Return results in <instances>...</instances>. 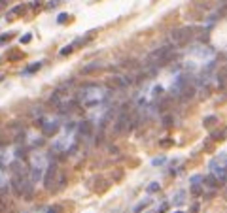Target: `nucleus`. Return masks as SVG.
Here are the masks:
<instances>
[{"mask_svg": "<svg viewBox=\"0 0 227 213\" xmlns=\"http://www.w3.org/2000/svg\"><path fill=\"white\" fill-rule=\"evenodd\" d=\"M193 32H195L193 27H182V29L172 30L170 38H172V42H174L176 45H184V43H188V42L193 38Z\"/></svg>", "mask_w": 227, "mask_h": 213, "instance_id": "nucleus-1", "label": "nucleus"}, {"mask_svg": "<svg viewBox=\"0 0 227 213\" xmlns=\"http://www.w3.org/2000/svg\"><path fill=\"white\" fill-rule=\"evenodd\" d=\"M57 164L53 162V164H49L48 166V170H45V174H44V187L48 189V191H51V189L55 187V177H57Z\"/></svg>", "mask_w": 227, "mask_h": 213, "instance_id": "nucleus-2", "label": "nucleus"}, {"mask_svg": "<svg viewBox=\"0 0 227 213\" xmlns=\"http://www.w3.org/2000/svg\"><path fill=\"white\" fill-rule=\"evenodd\" d=\"M40 128H42L44 138H51V136H55L59 132V121H45Z\"/></svg>", "mask_w": 227, "mask_h": 213, "instance_id": "nucleus-3", "label": "nucleus"}, {"mask_svg": "<svg viewBox=\"0 0 227 213\" xmlns=\"http://www.w3.org/2000/svg\"><path fill=\"white\" fill-rule=\"evenodd\" d=\"M80 108V102L78 100H68V102H61L59 106H57V111L61 113V115H68V113H72L74 109H78Z\"/></svg>", "mask_w": 227, "mask_h": 213, "instance_id": "nucleus-4", "label": "nucleus"}, {"mask_svg": "<svg viewBox=\"0 0 227 213\" xmlns=\"http://www.w3.org/2000/svg\"><path fill=\"white\" fill-rule=\"evenodd\" d=\"M195 92H197V87H195L193 83H188L184 89L180 91L178 96H180V100H182V102H188V100H191V98L195 96Z\"/></svg>", "mask_w": 227, "mask_h": 213, "instance_id": "nucleus-5", "label": "nucleus"}, {"mask_svg": "<svg viewBox=\"0 0 227 213\" xmlns=\"http://www.w3.org/2000/svg\"><path fill=\"white\" fill-rule=\"evenodd\" d=\"M23 185H25V179H23V175H13L12 181H10V187L15 196H21L23 194Z\"/></svg>", "mask_w": 227, "mask_h": 213, "instance_id": "nucleus-6", "label": "nucleus"}, {"mask_svg": "<svg viewBox=\"0 0 227 213\" xmlns=\"http://www.w3.org/2000/svg\"><path fill=\"white\" fill-rule=\"evenodd\" d=\"M78 132L83 136V138H89L93 134V121H81L78 125Z\"/></svg>", "mask_w": 227, "mask_h": 213, "instance_id": "nucleus-7", "label": "nucleus"}, {"mask_svg": "<svg viewBox=\"0 0 227 213\" xmlns=\"http://www.w3.org/2000/svg\"><path fill=\"white\" fill-rule=\"evenodd\" d=\"M106 81H108V87H112V89H125L127 87L125 78H119V76H114V78H110Z\"/></svg>", "mask_w": 227, "mask_h": 213, "instance_id": "nucleus-8", "label": "nucleus"}, {"mask_svg": "<svg viewBox=\"0 0 227 213\" xmlns=\"http://www.w3.org/2000/svg\"><path fill=\"white\" fill-rule=\"evenodd\" d=\"M42 177H44V170H42L40 166H32V168H30V181H32V183H38Z\"/></svg>", "mask_w": 227, "mask_h": 213, "instance_id": "nucleus-9", "label": "nucleus"}, {"mask_svg": "<svg viewBox=\"0 0 227 213\" xmlns=\"http://www.w3.org/2000/svg\"><path fill=\"white\" fill-rule=\"evenodd\" d=\"M227 83V68H221L218 72V89H223Z\"/></svg>", "mask_w": 227, "mask_h": 213, "instance_id": "nucleus-10", "label": "nucleus"}, {"mask_svg": "<svg viewBox=\"0 0 227 213\" xmlns=\"http://www.w3.org/2000/svg\"><path fill=\"white\" fill-rule=\"evenodd\" d=\"M186 202V191H178L174 196H172V204L180 206V204H184Z\"/></svg>", "mask_w": 227, "mask_h": 213, "instance_id": "nucleus-11", "label": "nucleus"}, {"mask_svg": "<svg viewBox=\"0 0 227 213\" xmlns=\"http://www.w3.org/2000/svg\"><path fill=\"white\" fill-rule=\"evenodd\" d=\"M97 68H99V62H91V64H87L85 68H81V76H89L91 72H95Z\"/></svg>", "mask_w": 227, "mask_h": 213, "instance_id": "nucleus-12", "label": "nucleus"}, {"mask_svg": "<svg viewBox=\"0 0 227 213\" xmlns=\"http://www.w3.org/2000/svg\"><path fill=\"white\" fill-rule=\"evenodd\" d=\"M204 183H206L210 189H216V187H218V179H216V174H210V175H206V177H204Z\"/></svg>", "mask_w": 227, "mask_h": 213, "instance_id": "nucleus-13", "label": "nucleus"}, {"mask_svg": "<svg viewBox=\"0 0 227 213\" xmlns=\"http://www.w3.org/2000/svg\"><path fill=\"white\" fill-rule=\"evenodd\" d=\"M25 140H27V134H25V130H19V132L15 134V138H13V144L21 145V144H25Z\"/></svg>", "mask_w": 227, "mask_h": 213, "instance_id": "nucleus-14", "label": "nucleus"}, {"mask_svg": "<svg viewBox=\"0 0 227 213\" xmlns=\"http://www.w3.org/2000/svg\"><path fill=\"white\" fill-rule=\"evenodd\" d=\"M170 98H161V100H159V111H161V113H165L169 108H170Z\"/></svg>", "mask_w": 227, "mask_h": 213, "instance_id": "nucleus-15", "label": "nucleus"}, {"mask_svg": "<svg viewBox=\"0 0 227 213\" xmlns=\"http://www.w3.org/2000/svg\"><path fill=\"white\" fill-rule=\"evenodd\" d=\"M161 123H163V126H165V128H170V126L174 125V117H172V115H163Z\"/></svg>", "mask_w": 227, "mask_h": 213, "instance_id": "nucleus-16", "label": "nucleus"}, {"mask_svg": "<svg viewBox=\"0 0 227 213\" xmlns=\"http://www.w3.org/2000/svg\"><path fill=\"white\" fill-rule=\"evenodd\" d=\"M216 121H218V119H216L214 115H208V117H204V121H202V125L206 126V128H212V126L216 125Z\"/></svg>", "mask_w": 227, "mask_h": 213, "instance_id": "nucleus-17", "label": "nucleus"}, {"mask_svg": "<svg viewBox=\"0 0 227 213\" xmlns=\"http://www.w3.org/2000/svg\"><path fill=\"white\" fill-rule=\"evenodd\" d=\"M25 11H27V6H25V4H21V6H15V8L12 10V15H10V17H13V15H23Z\"/></svg>", "mask_w": 227, "mask_h": 213, "instance_id": "nucleus-18", "label": "nucleus"}, {"mask_svg": "<svg viewBox=\"0 0 227 213\" xmlns=\"http://www.w3.org/2000/svg\"><path fill=\"white\" fill-rule=\"evenodd\" d=\"M102 100L100 98H93V100H83V108H97Z\"/></svg>", "mask_w": 227, "mask_h": 213, "instance_id": "nucleus-19", "label": "nucleus"}, {"mask_svg": "<svg viewBox=\"0 0 227 213\" xmlns=\"http://www.w3.org/2000/svg\"><path fill=\"white\" fill-rule=\"evenodd\" d=\"M40 68H42V62H32V64L25 70V74H34L36 70H40Z\"/></svg>", "mask_w": 227, "mask_h": 213, "instance_id": "nucleus-20", "label": "nucleus"}, {"mask_svg": "<svg viewBox=\"0 0 227 213\" xmlns=\"http://www.w3.org/2000/svg\"><path fill=\"white\" fill-rule=\"evenodd\" d=\"M64 183H66V175L61 174V175H59V181H57V185H55V187H57L55 191H63V189H64Z\"/></svg>", "mask_w": 227, "mask_h": 213, "instance_id": "nucleus-21", "label": "nucleus"}, {"mask_svg": "<svg viewBox=\"0 0 227 213\" xmlns=\"http://www.w3.org/2000/svg\"><path fill=\"white\" fill-rule=\"evenodd\" d=\"M15 158H19V160H25V158H27V149H23V147L15 149Z\"/></svg>", "mask_w": 227, "mask_h": 213, "instance_id": "nucleus-22", "label": "nucleus"}, {"mask_svg": "<svg viewBox=\"0 0 227 213\" xmlns=\"http://www.w3.org/2000/svg\"><path fill=\"white\" fill-rule=\"evenodd\" d=\"M72 51H74V43H72V45H66V47H63V49L59 51V55H61V57H66V55H70Z\"/></svg>", "mask_w": 227, "mask_h": 213, "instance_id": "nucleus-23", "label": "nucleus"}, {"mask_svg": "<svg viewBox=\"0 0 227 213\" xmlns=\"http://www.w3.org/2000/svg\"><path fill=\"white\" fill-rule=\"evenodd\" d=\"M150 204H151V200H142L138 206H134V213H140V211H142L146 206H150Z\"/></svg>", "mask_w": 227, "mask_h": 213, "instance_id": "nucleus-24", "label": "nucleus"}, {"mask_svg": "<svg viewBox=\"0 0 227 213\" xmlns=\"http://www.w3.org/2000/svg\"><path fill=\"white\" fill-rule=\"evenodd\" d=\"M159 189H161V185H159L157 181H153V183H150V185H148V193H150V194H151V193H157Z\"/></svg>", "mask_w": 227, "mask_h": 213, "instance_id": "nucleus-25", "label": "nucleus"}, {"mask_svg": "<svg viewBox=\"0 0 227 213\" xmlns=\"http://www.w3.org/2000/svg\"><path fill=\"white\" fill-rule=\"evenodd\" d=\"M191 194H195V196H201V194H202V189H201L199 183H193V187H191Z\"/></svg>", "mask_w": 227, "mask_h": 213, "instance_id": "nucleus-26", "label": "nucleus"}, {"mask_svg": "<svg viewBox=\"0 0 227 213\" xmlns=\"http://www.w3.org/2000/svg\"><path fill=\"white\" fill-rule=\"evenodd\" d=\"M102 141H104V130H100V128H99V134L95 136V144H97V145H100Z\"/></svg>", "mask_w": 227, "mask_h": 213, "instance_id": "nucleus-27", "label": "nucleus"}, {"mask_svg": "<svg viewBox=\"0 0 227 213\" xmlns=\"http://www.w3.org/2000/svg\"><path fill=\"white\" fill-rule=\"evenodd\" d=\"M76 126H78V125H76L74 121H70V123H66V125H64V130L70 134V132H74V130H76Z\"/></svg>", "mask_w": 227, "mask_h": 213, "instance_id": "nucleus-28", "label": "nucleus"}, {"mask_svg": "<svg viewBox=\"0 0 227 213\" xmlns=\"http://www.w3.org/2000/svg\"><path fill=\"white\" fill-rule=\"evenodd\" d=\"M61 102H59V92H55V94H51V98H49V106H59Z\"/></svg>", "mask_w": 227, "mask_h": 213, "instance_id": "nucleus-29", "label": "nucleus"}, {"mask_svg": "<svg viewBox=\"0 0 227 213\" xmlns=\"http://www.w3.org/2000/svg\"><path fill=\"white\" fill-rule=\"evenodd\" d=\"M165 160H167V158H165V157L161 155V157L153 158V160H151V164H153V166H161V164H165Z\"/></svg>", "mask_w": 227, "mask_h": 213, "instance_id": "nucleus-30", "label": "nucleus"}, {"mask_svg": "<svg viewBox=\"0 0 227 213\" xmlns=\"http://www.w3.org/2000/svg\"><path fill=\"white\" fill-rule=\"evenodd\" d=\"M12 36H13L12 32H8V34H2V36H0V45H2V43H6L8 40H12Z\"/></svg>", "mask_w": 227, "mask_h": 213, "instance_id": "nucleus-31", "label": "nucleus"}, {"mask_svg": "<svg viewBox=\"0 0 227 213\" xmlns=\"http://www.w3.org/2000/svg\"><path fill=\"white\" fill-rule=\"evenodd\" d=\"M63 209H61V206H53V207H48V211L45 213H61Z\"/></svg>", "mask_w": 227, "mask_h": 213, "instance_id": "nucleus-32", "label": "nucleus"}, {"mask_svg": "<svg viewBox=\"0 0 227 213\" xmlns=\"http://www.w3.org/2000/svg\"><path fill=\"white\" fill-rule=\"evenodd\" d=\"M66 19H68V13H61L57 17V23H61V25H63V23H66Z\"/></svg>", "mask_w": 227, "mask_h": 213, "instance_id": "nucleus-33", "label": "nucleus"}, {"mask_svg": "<svg viewBox=\"0 0 227 213\" xmlns=\"http://www.w3.org/2000/svg\"><path fill=\"white\" fill-rule=\"evenodd\" d=\"M32 40V34H25V36H21V43H29Z\"/></svg>", "mask_w": 227, "mask_h": 213, "instance_id": "nucleus-34", "label": "nucleus"}, {"mask_svg": "<svg viewBox=\"0 0 227 213\" xmlns=\"http://www.w3.org/2000/svg\"><path fill=\"white\" fill-rule=\"evenodd\" d=\"M57 6H59V0H51V2H48V6H45V8L51 10V8H57Z\"/></svg>", "mask_w": 227, "mask_h": 213, "instance_id": "nucleus-35", "label": "nucleus"}, {"mask_svg": "<svg viewBox=\"0 0 227 213\" xmlns=\"http://www.w3.org/2000/svg\"><path fill=\"white\" fill-rule=\"evenodd\" d=\"M45 144V140L44 138H40V140H34V147H42Z\"/></svg>", "mask_w": 227, "mask_h": 213, "instance_id": "nucleus-36", "label": "nucleus"}, {"mask_svg": "<svg viewBox=\"0 0 227 213\" xmlns=\"http://www.w3.org/2000/svg\"><path fill=\"white\" fill-rule=\"evenodd\" d=\"M201 181H204L202 175H193V177H191V183H201Z\"/></svg>", "mask_w": 227, "mask_h": 213, "instance_id": "nucleus-37", "label": "nucleus"}, {"mask_svg": "<svg viewBox=\"0 0 227 213\" xmlns=\"http://www.w3.org/2000/svg\"><path fill=\"white\" fill-rule=\"evenodd\" d=\"M161 92H163L161 87H155V89H153V94H161Z\"/></svg>", "mask_w": 227, "mask_h": 213, "instance_id": "nucleus-38", "label": "nucleus"}, {"mask_svg": "<svg viewBox=\"0 0 227 213\" xmlns=\"http://www.w3.org/2000/svg\"><path fill=\"white\" fill-rule=\"evenodd\" d=\"M197 211H199V206H197V204H193V206H191V213H197Z\"/></svg>", "mask_w": 227, "mask_h": 213, "instance_id": "nucleus-39", "label": "nucleus"}, {"mask_svg": "<svg viewBox=\"0 0 227 213\" xmlns=\"http://www.w3.org/2000/svg\"><path fill=\"white\" fill-rule=\"evenodd\" d=\"M167 207H169V206H167V204H163L161 207H159V211H161V213H165V211H167Z\"/></svg>", "mask_w": 227, "mask_h": 213, "instance_id": "nucleus-40", "label": "nucleus"}, {"mask_svg": "<svg viewBox=\"0 0 227 213\" xmlns=\"http://www.w3.org/2000/svg\"><path fill=\"white\" fill-rule=\"evenodd\" d=\"M6 4H8V0H0V8H4Z\"/></svg>", "mask_w": 227, "mask_h": 213, "instance_id": "nucleus-41", "label": "nucleus"}, {"mask_svg": "<svg viewBox=\"0 0 227 213\" xmlns=\"http://www.w3.org/2000/svg\"><path fill=\"white\" fill-rule=\"evenodd\" d=\"M176 213H182V211H176Z\"/></svg>", "mask_w": 227, "mask_h": 213, "instance_id": "nucleus-42", "label": "nucleus"}, {"mask_svg": "<svg viewBox=\"0 0 227 213\" xmlns=\"http://www.w3.org/2000/svg\"><path fill=\"white\" fill-rule=\"evenodd\" d=\"M0 79H2V76H0Z\"/></svg>", "mask_w": 227, "mask_h": 213, "instance_id": "nucleus-43", "label": "nucleus"}]
</instances>
